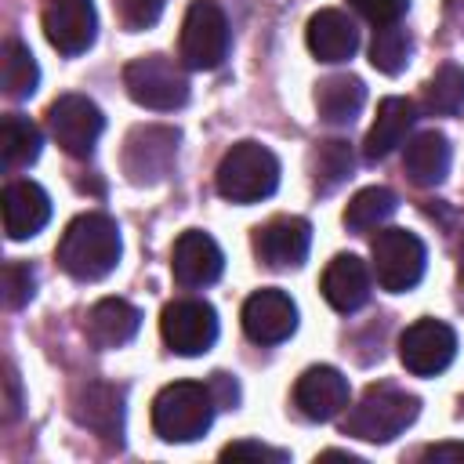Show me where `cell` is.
<instances>
[{
  "label": "cell",
  "mask_w": 464,
  "mask_h": 464,
  "mask_svg": "<svg viewBox=\"0 0 464 464\" xmlns=\"http://www.w3.org/2000/svg\"><path fill=\"white\" fill-rule=\"evenodd\" d=\"M54 261L62 265L65 276H72L80 283L105 279L120 261V228H116V221L102 210H87V214L72 218L62 232V239H58Z\"/></svg>",
  "instance_id": "cell-1"
},
{
  "label": "cell",
  "mask_w": 464,
  "mask_h": 464,
  "mask_svg": "<svg viewBox=\"0 0 464 464\" xmlns=\"http://www.w3.org/2000/svg\"><path fill=\"white\" fill-rule=\"evenodd\" d=\"M420 413V399L399 384H370L344 417V435L362 442H392Z\"/></svg>",
  "instance_id": "cell-2"
},
{
  "label": "cell",
  "mask_w": 464,
  "mask_h": 464,
  "mask_svg": "<svg viewBox=\"0 0 464 464\" xmlns=\"http://www.w3.org/2000/svg\"><path fill=\"white\" fill-rule=\"evenodd\" d=\"M218 399L199 381H174L152 399V431L163 442H192L214 424Z\"/></svg>",
  "instance_id": "cell-3"
},
{
  "label": "cell",
  "mask_w": 464,
  "mask_h": 464,
  "mask_svg": "<svg viewBox=\"0 0 464 464\" xmlns=\"http://www.w3.org/2000/svg\"><path fill=\"white\" fill-rule=\"evenodd\" d=\"M214 185L228 203H261L279 185V160L261 141H236L221 156Z\"/></svg>",
  "instance_id": "cell-4"
},
{
  "label": "cell",
  "mask_w": 464,
  "mask_h": 464,
  "mask_svg": "<svg viewBox=\"0 0 464 464\" xmlns=\"http://www.w3.org/2000/svg\"><path fill=\"white\" fill-rule=\"evenodd\" d=\"M228 44H232V29H228L225 11L214 0H192L181 22V36H178L181 65L196 72H210L228 58Z\"/></svg>",
  "instance_id": "cell-5"
},
{
  "label": "cell",
  "mask_w": 464,
  "mask_h": 464,
  "mask_svg": "<svg viewBox=\"0 0 464 464\" xmlns=\"http://www.w3.org/2000/svg\"><path fill=\"white\" fill-rule=\"evenodd\" d=\"M123 87L130 94V102H138L141 109H156V112H174L188 102V80L181 72V65H174V58L167 54H141L123 69Z\"/></svg>",
  "instance_id": "cell-6"
},
{
  "label": "cell",
  "mask_w": 464,
  "mask_h": 464,
  "mask_svg": "<svg viewBox=\"0 0 464 464\" xmlns=\"http://www.w3.org/2000/svg\"><path fill=\"white\" fill-rule=\"evenodd\" d=\"M370 257H373V276L377 286L388 294H406L420 283L424 276V243L406 232V228H381L370 243Z\"/></svg>",
  "instance_id": "cell-7"
},
{
  "label": "cell",
  "mask_w": 464,
  "mask_h": 464,
  "mask_svg": "<svg viewBox=\"0 0 464 464\" xmlns=\"http://www.w3.org/2000/svg\"><path fill=\"white\" fill-rule=\"evenodd\" d=\"M178 127H163V123H141L127 134L123 141V174L130 185H160L174 160H178Z\"/></svg>",
  "instance_id": "cell-8"
},
{
  "label": "cell",
  "mask_w": 464,
  "mask_h": 464,
  "mask_svg": "<svg viewBox=\"0 0 464 464\" xmlns=\"http://www.w3.org/2000/svg\"><path fill=\"white\" fill-rule=\"evenodd\" d=\"M47 130L58 141L62 152H69L76 160H87L94 152L102 130H105V116H102V109L91 98H83V94H62L47 109Z\"/></svg>",
  "instance_id": "cell-9"
},
{
  "label": "cell",
  "mask_w": 464,
  "mask_h": 464,
  "mask_svg": "<svg viewBox=\"0 0 464 464\" xmlns=\"http://www.w3.org/2000/svg\"><path fill=\"white\" fill-rule=\"evenodd\" d=\"M160 334L174 355H203L218 341V312L199 297H178L160 312Z\"/></svg>",
  "instance_id": "cell-10"
},
{
  "label": "cell",
  "mask_w": 464,
  "mask_h": 464,
  "mask_svg": "<svg viewBox=\"0 0 464 464\" xmlns=\"http://www.w3.org/2000/svg\"><path fill=\"white\" fill-rule=\"evenodd\" d=\"M457 355V334L442 319H417L399 337V362L413 377L442 373Z\"/></svg>",
  "instance_id": "cell-11"
},
{
  "label": "cell",
  "mask_w": 464,
  "mask_h": 464,
  "mask_svg": "<svg viewBox=\"0 0 464 464\" xmlns=\"http://www.w3.org/2000/svg\"><path fill=\"white\" fill-rule=\"evenodd\" d=\"M312 246V225L297 214H279L254 228V254L268 268H297L304 265Z\"/></svg>",
  "instance_id": "cell-12"
},
{
  "label": "cell",
  "mask_w": 464,
  "mask_h": 464,
  "mask_svg": "<svg viewBox=\"0 0 464 464\" xmlns=\"http://www.w3.org/2000/svg\"><path fill=\"white\" fill-rule=\"evenodd\" d=\"M44 36L58 54H83L98 36V14L91 0H47Z\"/></svg>",
  "instance_id": "cell-13"
},
{
  "label": "cell",
  "mask_w": 464,
  "mask_h": 464,
  "mask_svg": "<svg viewBox=\"0 0 464 464\" xmlns=\"http://www.w3.org/2000/svg\"><path fill=\"white\" fill-rule=\"evenodd\" d=\"M243 330L254 344H279L297 330V304L286 290L265 286L243 301Z\"/></svg>",
  "instance_id": "cell-14"
},
{
  "label": "cell",
  "mask_w": 464,
  "mask_h": 464,
  "mask_svg": "<svg viewBox=\"0 0 464 464\" xmlns=\"http://www.w3.org/2000/svg\"><path fill=\"white\" fill-rule=\"evenodd\" d=\"M72 417L109 446H123V388L87 381L72 395Z\"/></svg>",
  "instance_id": "cell-15"
},
{
  "label": "cell",
  "mask_w": 464,
  "mask_h": 464,
  "mask_svg": "<svg viewBox=\"0 0 464 464\" xmlns=\"http://www.w3.org/2000/svg\"><path fill=\"white\" fill-rule=\"evenodd\" d=\"M225 268V257H221V246L199 232V228H188L174 239V250H170V272L178 279V286L185 290H196V286H210L218 283Z\"/></svg>",
  "instance_id": "cell-16"
},
{
  "label": "cell",
  "mask_w": 464,
  "mask_h": 464,
  "mask_svg": "<svg viewBox=\"0 0 464 464\" xmlns=\"http://www.w3.org/2000/svg\"><path fill=\"white\" fill-rule=\"evenodd\" d=\"M294 406L308 420H334L348 406V377L334 366H308L294 384Z\"/></svg>",
  "instance_id": "cell-17"
},
{
  "label": "cell",
  "mask_w": 464,
  "mask_h": 464,
  "mask_svg": "<svg viewBox=\"0 0 464 464\" xmlns=\"http://www.w3.org/2000/svg\"><path fill=\"white\" fill-rule=\"evenodd\" d=\"M326 304L334 312H359L370 301V268L362 257L355 254H337L326 268H323V283H319Z\"/></svg>",
  "instance_id": "cell-18"
},
{
  "label": "cell",
  "mask_w": 464,
  "mask_h": 464,
  "mask_svg": "<svg viewBox=\"0 0 464 464\" xmlns=\"http://www.w3.org/2000/svg\"><path fill=\"white\" fill-rule=\"evenodd\" d=\"M304 40H308V51L319 58V62H348L355 51H359V29L355 22L337 11V7H323L308 18V29H304Z\"/></svg>",
  "instance_id": "cell-19"
},
{
  "label": "cell",
  "mask_w": 464,
  "mask_h": 464,
  "mask_svg": "<svg viewBox=\"0 0 464 464\" xmlns=\"http://www.w3.org/2000/svg\"><path fill=\"white\" fill-rule=\"evenodd\" d=\"M51 221V199L36 181L4 185V232L7 239H29Z\"/></svg>",
  "instance_id": "cell-20"
},
{
  "label": "cell",
  "mask_w": 464,
  "mask_h": 464,
  "mask_svg": "<svg viewBox=\"0 0 464 464\" xmlns=\"http://www.w3.org/2000/svg\"><path fill=\"white\" fill-rule=\"evenodd\" d=\"M413 123H417V105H413L410 98H399V94L384 98V102L377 105V116H373L370 130H366L362 160H366V163L384 160L395 145H402V138L410 134Z\"/></svg>",
  "instance_id": "cell-21"
},
{
  "label": "cell",
  "mask_w": 464,
  "mask_h": 464,
  "mask_svg": "<svg viewBox=\"0 0 464 464\" xmlns=\"http://www.w3.org/2000/svg\"><path fill=\"white\" fill-rule=\"evenodd\" d=\"M141 326V312L123 297H102L91 304L83 334L94 348H120L127 344Z\"/></svg>",
  "instance_id": "cell-22"
},
{
  "label": "cell",
  "mask_w": 464,
  "mask_h": 464,
  "mask_svg": "<svg viewBox=\"0 0 464 464\" xmlns=\"http://www.w3.org/2000/svg\"><path fill=\"white\" fill-rule=\"evenodd\" d=\"M450 160H453V149L446 141L442 130H420L417 138L406 141V156H402V170L413 185L420 188H435L446 181L450 174Z\"/></svg>",
  "instance_id": "cell-23"
},
{
  "label": "cell",
  "mask_w": 464,
  "mask_h": 464,
  "mask_svg": "<svg viewBox=\"0 0 464 464\" xmlns=\"http://www.w3.org/2000/svg\"><path fill=\"white\" fill-rule=\"evenodd\" d=\"M362 102H366V87L352 72L326 76V80L315 83V112L326 123H352L359 116Z\"/></svg>",
  "instance_id": "cell-24"
},
{
  "label": "cell",
  "mask_w": 464,
  "mask_h": 464,
  "mask_svg": "<svg viewBox=\"0 0 464 464\" xmlns=\"http://www.w3.org/2000/svg\"><path fill=\"white\" fill-rule=\"evenodd\" d=\"M352 167H355V156L344 138L315 141V149L308 152V174H312V188L319 196H330L334 188H341L352 178Z\"/></svg>",
  "instance_id": "cell-25"
},
{
  "label": "cell",
  "mask_w": 464,
  "mask_h": 464,
  "mask_svg": "<svg viewBox=\"0 0 464 464\" xmlns=\"http://www.w3.org/2000/svg\"><path fill=\"white\" fill-rule=\"evenodd\" d=\"M40 145H44V134L40 127L22 116V112H7L0 120V160H4V170H22L29 163H36L40 156Z\"/></svg>",
  "instance_id": "cell-26"
},
{
  "label": "cell",
  "mask_w": 464,
  "mask_h": 464,
  "mask_svg": "<svg viewBox=\"0 0 464 464\" xmlns=\"http://www.w3.org/2000/svg\"><path fill=\"white\" fill-rule=\"evenodd\" d=\"M0 80H4V94L22 102L29 94H36L40 83V65L33 58V51L22 40H7L4 54H0Z\"/></svg>",
  "instance_id": "cell-27"
},
{
  "label": "cell",
  "mask_w": 464,
  "mask_h": 464,
  "mask_svg": "<svg viewBox=\"0 0 464 464\" xmlns=\"http://www.w3.org/2000/svg\"><path fill=\"white\" fill-rule=\"evenodd\" d=\"M399 207V196L384 185H370V188H359L348 207H344V225L352 232H370V228H381Z\"/></svg>",
  "instance_id": "cell-28"
},
{
  "label": "cell",
  "mask_w": 464,
  "mask_h": 464,
  "mask_svg": "<svg viewBox=\"0 0 464 464\" xmlns=\"http://www.w3.org/2000/svg\"><path fill=\"white\" fill-rule=\"evenodd\" d=\"M424 109L435 116H453L464 109V65L446 62L424 83Z\"/></svg>",
  "instance_id": "cell-29"
},
{
  "label": "cell",
  "mask_w": 464,
  "mask_h": 464,
  "mask_svg": "<svg viewBox=\"0 0 464 464\" xmlns=\"http://www.w3.org/2000/svg\"><path fill=\"white\" fill-rule=\"evenodd\" d=\"M410 51H413L410 33H406L399 22H395V25H381V29L373 33V44H370V62H373L377 72L399 76V72L406 69V62H410Z\"/></svg>",
  "instance_id": "cell-30"
},
{
  "label": "cell",
  "mask_w": 464,
  "mask_h": 464,
  "mask_svg": "<svg viewBox=\"0 0 464 464\" xmlns=\"http://www.w3.org/2000/svg\"><path fill=\"white\" fill-rule=\"evenodd\" d=\"M0 283H4V304L7 308H22L36 294V272L22 261H7L0 272Z\"/></svg>",
  "instance_id": "cell-31"
},
{
  "label": "cell",
  "mask_w": 464,
  "mask_h": 464,
  "mask_svg": "<svg viewBox=\"0 0 464 464\" xmlns=\"http://www.w3.org/2000/svg\"><path fill=\"white\" fill-rule=\"evenodd\" d=\"M163 7H167V0H116L120 22H123V29H130V33H141V29L156 25L160 14H163Z\"/></svg>",
  "instance_id": "cell-32"
},
{
  "label": "cell",
  "mask_w": 464,
  "mask_h": 464,
  "mask_svg": "<svg viewBox=\"0 0 464 464\" xmlns=\"http://www.w3.org/2000/svg\"><path fill=\"white\" fill-rule=\"evenodd\" d=\"M352 4V11L355 14H362L370 25H395L402 14H406V7H410V0H348Z\"/></svg>",
  "instance_id": "cell-33"
},
{
  "label": "cell",
  "mask_w": 464,
  "mask_h": 464,
  "mask_svg": "<svg viewBox=\"0 0 464 464\" xmlns=\"http://www.w3.org/2000/svg\"><path fill=\"white\" fill-rule=\"evenodd\" d=\"M221 460H272V464H283V460H290V453L276 450V446H265V442H254V439H239V442H228L221 450Z\"/></svg>",
  "instance_id": "cell-34"
},
{
  "label": "cell",
  "mask_w": 464,
  "mask_h": 464,
  "mask_svg": "<svg viewBox=\"0 0 464 464\" xmlns=\"http://www.w3.org/2000/svg\"><path fill=\"white\" fill-rule=\"evenodd\" d=\"M420 460H435V464L457 460V464H464V442H435V446H424L420 450Z\"/></svg>",
  "instance_id": "cell-35"
},
{
  "label": "cell",
  "mask_w": 464,
  "mask_h": 464,
  "mask_svg": "<svg viewBox=\"0 0 464 464\" xmlns=\"http://www.w3.org/2000/svg\"><path fill=\"white\" fill-rule=\"evenodd\" d=\"M4 384H7V410H4V420H14L18 410H22V392H18V373L7 366L4 373Z\"/></svg>",
  "instance_id": "cell-36"
},
{
  "label": "cell",
  "mask_w": 464,
  "mask_h": 464,
  "mask_svg": "<svg viewBox=\"0 0 464 464\" xmlns=\"http://www.w3.org/2000/svg\"><path fill=\"white\" fill-rule=\"evenodd\" d=\"M210 392H218V395H221L225 410H228V406H236V399H239V392H236V381H228V373H214V384H210Z\"/></svg>",
  "instance_id": "cell-37"
},
{
  "label": "cell",
  "mask_w": 464,
  "mask_h": 464,
  "mask_svg": "<svg viewBox=\"0 0 464 464\" xmlns=\"http://www.w3.org/2000/svg\"><path fill=\"white\" fill-rule=\"evenodd\" d=\"M457 257H460V286H464V239H460V254Z\"/></svg>",
  "instance_id": "cell-38"
}]
</instances>
